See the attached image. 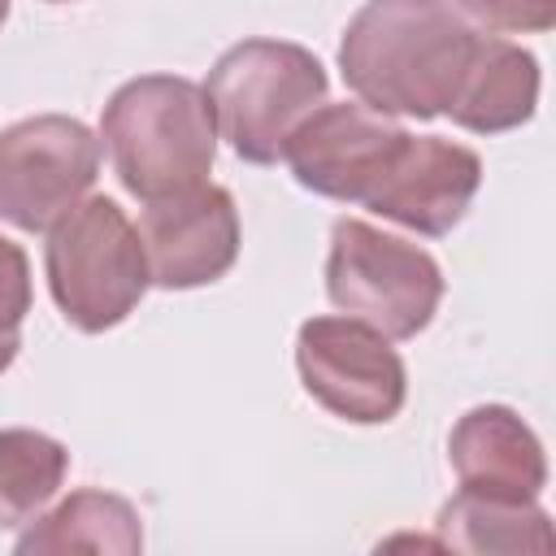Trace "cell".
Masks as SVG:
<instances>
[{"label": "cell", "mask_w": 556, "mask_h": 556, "mask_svg": "<svg viewBox=\"0 0 556 556\" xmlns=\"http://www.w3.org/2000/svg\"><path fill=\"white\" fill-rule=\"evenodd\" d=\"M13 552L22 556H43V552L135 556L143 552V526L130 500L100 491V486H83V491H70L52 513H39L35 521H26Z\"/></svg>", "instance_id": "4fadbf2b"}, {"label": "cell", "mask_w": 556, "mask_h": 556, "mask_svg": "<svg viewBox=\"0 0 556 556\" xmlns=\"http://www.w3.org/2000/svg\"><path fill=\"white\" fill-rule=\"evenodd\" d=\"M304 391L352 426H387L408 400L404 356L356 317H308L295 334Z\"/></svg>", "instance_id": "52a82bcc"}, {"label": "cell", "mask_w": 556, "mask_h": 556, "mask_svg": "<svg viewBox=\"0 0 556 556\" xmlns=\"http://www.w3.org/2000/svg\"><path fill=\"white\" fill-rule=\"evenodd\" d=\"M139 239L148 256L152 287L191 291L230 274L239 261V208L217 182L152 200L139 217Z\"/></svg>", "instance_id": "9c48e42d"}, {"label": "cell", "mask_w": 556, "mask_h": 556, "mask_svg": "<svg viewBox=\"0 0 556 556\" xmlns=\"http://www.w3.org/2000/svg\"><path fill=\"white\" fill-rule=\"evenodd\" d=\"M48 4H65V0H48Z\"/></svg>", "instance_id": "d6986e66"}, {"label": "cell", "mask_w": 556, "mask_h": 556, "mask_svg": "<svg viewBox=\"0 0 556 556\" xmlns=\"http://www.w3.org/2000/svg\"><path fill=\"white\" fill-rule=\"evenodd\" d=\"M478 35H543L556 26V0H447Z\"/></svg>", "instance_id": "e0dca14e"}, {"label": "cell", "mask_w": 556, "mask_h": 556, "mask_svg": "<svg viewBox=\"0 0 556 556\" xmlns=\"http://www.w3.org/2000/svg\"><path fill=\"white\" fill-rule=\"evenodd\" d=\"M65 473H70V452L61 439L30 426H4L0 430V530H17L35 521L56 500Z\"/></svg>", "instance_id": "9a60e30c"}, {"label": "cell", "mask_w": 556, "mask_h": 556, "mask_svg": "<svg viewBox=\"0 0 556 556\" xmlns=\"http://www.w3.org/2000/svg\"><path fill=\"white\" fill-rule=\"evenodd\" d=\"M100 143L117 182L143 204L208 182L217 122L204 83L182 74H139L122 83L100 113Z\"/></svg>", "instance_id": "7a4b0ae2"}, {"label": "cell", "mask_w": 556, "mask_h": 556, "mask_svg": "<svg viewBox=\"0 0 556 556\" xmlns=\"http://www.w3.org/2000/svg\"><path fill=\"white\" fill-rule=\"evenodd\" d=\"M326 91L330 74L321 56L291 39H239L204 78L217 135L248 165H278L287 135L326 100Z\"/></svg>", "instance_id": "3957f363"}, {"label": "cell", "mask_w": 556, "mask_h": 556, "mask_svg": "<svg viewBox=\"0 0 556 556\" xmlns=\"http://www.w3.org/2000/svg\"><path fill=\"white\" fill-rule=\"evenodd\" d=\"M439 543L452 552H552V517L539 508V500H491L473 491H456L439 508Z\"/></svg>", "instance_id": "5bb4252c"}, {"label": "cell", "mask_w": 556, "mask_h": 556, "mask_svg": "<svg viewBox=\"0 0 556 556\" xmlns=\"http://www.w3.org/2000/svg\"><path fill=\"white\" fill-rule=\"evenodd\" d=\"M100 135L70 113H35L0 130V222L48 235L100 178Z\"/></svg>", "instance_id": "8992f818"}, {"label": "cell", "mask_w": 556, "mask_h": 556, "mask_svg": "<svg viewBox=\"0 0 556 556\" xmlns=\"http://www.w3.org/2000/svg\"><path fill=\"white\" fill-rule=\"evenodd\" d=\"M539 56L504 35H478L469 74L443 117L469 135H504L534 117L539 109Z\"/></svg>", "instance_id": "7c38bea8"}, {"label": "cell", "mask_w": 556, "mask_h": 556, "mask_svg": "<svg viewBox=\"0 0 556 556\" xmlns=\"http://www.w3.org/2000/svg\"><path fill=\"white\" fill-rule=\"evenodd\" d=\"M26 313H30V261L13 239L0 235V374L17 361Z\"/></svg>", "instance_id": "2e32d148"}, {"label": "cell", "mask_w": 556, "mask_h": 556, "mask_svg": "<svg viewBox=\"0 0 556 556\" xmlns=\"http://www.w3.org/2000/svg\"><path fill=\"white\" fill-rule=\"evenodd\" d=\"M326 295L343 317L374 326L391 343L417 339L439 313L443 269L413 239L387 235L361 217H339L330 226Z\"/></svg>", "instance_id": "5b68a950"}, {"label": "cell", "mask_w": 556, "mask_h": 556, "mask_svg": "<svg viewBox=\"0 0 556 556\" xmlns=\"http://www.w3.org/2000/svg\"><path fill=\"white\" fill-rule=\"evenodd\" d=\"M478 30L447 0H365L339 35L348 91L387 117H443L469 74Z\"/></svg>", "instance_id": "6da1fadb"}, {"label": "cell", "mask_w": 556, "mask_h": 556, "mask_svg": "<svg viewBox=\"0 0 556 556\" xmlns=\"http://www.w3.org/2000/svg\"><path fill=\"white\" fill-rule=\"evenodd\" d=\"M4 17H9V0H0V26H4Z\"/></svg>", "instance_id": "ac0fdd59"}, {"label": "cell", "mask_w": 556, "mask_h": 556, "mask_svg": "<svg viewBox=\"0 0 556 556\" xmlns=\"http://www.w3.org/2000/svg\"><path fill=\"white\" fill-rule=\"evenodd\" d=\"M404 143L408 130L395 117L374 113L361 100H339V104L321 100L287 135L282 161L304 191L365 208V200L382 187Z\"/></svg>", "instance_id": "ba28073f"}, {"label": "cell", "mask_w": 556, "mask_h": 556, "mask_svg": "<svg viewBox=\"0 0 556 556\" xmlns=\"http://www.w3.org/2000/svg\"><path fill=\"white\" fill-rule=\"evenodd\" d=\"M447 465L460 491L491 500H539L547 486V452L508 404L469 408L447 434Z\"/></svg>", "instance_id": "8fae6325"}, {"label": "cell", "mask_w": 556, "mask_h": 556, "mask_svg": "<svg viewBox=\"0 0 556 556\" xmlns=\"http://www.w3.org/2000/svg\"><path fill=\"white\" fill-rule=\"evenodd\" d=\"M52 304L83 334L122 326L152 287L139 226L109 195L78 200L43 243Z\"/></svg>", "instance_id": "277c9868"}, {"label": "cell", "mask_w": 556, "mask_h": 556, "mask_svg": "<svg viewBox=\"0 0 556 556\" xmlns=\"http://www.w3.org/2000/svg\"><path fill=\"white\" fill-rule=\"evenodd\" d=\"M482 187V156L443 135H408L382 187L365 208L382 222H395L413 235L443 239L452 235Z\"/></svg>", "instance_id": "30bf717a"}]
</instances>
